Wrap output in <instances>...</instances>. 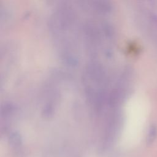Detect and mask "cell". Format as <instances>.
<instances>
[{"mask_svg": "<svg viewBox=\"0 0 157 157\" xmlns=\"http://www.w3.org/2000/svg\"><path fill=\"white\" fill-rule=\"evenodd\" d=\"M156 134H157V130L156 127L155 126H151L149 129L148 134L147 136V142L148 145L151 144L154 142L156 137Z\"/></svg>", "mask_w": 157, "mask_h": 157, "instance_id": "1", "label": "cell"}]
</instances>
